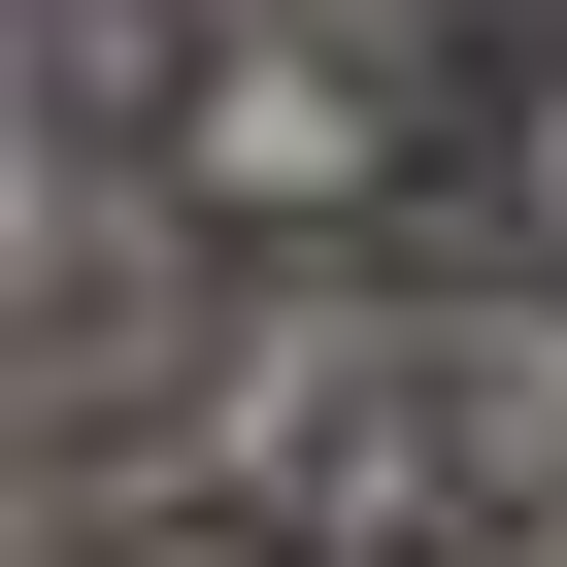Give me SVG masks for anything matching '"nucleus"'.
Returning <instances> with one entry per match:
<instances>
[{
    "mask_svg": "<svg viewBox=\"0 0 567 567\" xmlns=\"http://www.w3.org/2000/svg\"><path fill=\"white\" fill-rule=\"evenodd\" d=\"M567 534V401L467 368L434 301H334V334H267L200 434H134L68 501V567H534Z\"/></svg>",
    "mask_w": 567,
    "mask_h": 567,
    "instance_id": "nucleus-1",
    "label": "nucleus"
}]
</instances>
